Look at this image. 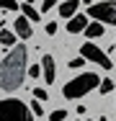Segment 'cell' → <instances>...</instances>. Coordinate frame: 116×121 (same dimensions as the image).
Instances as JSON below:
<instances>
[{
  "label": "cell",
  "mask_w": 116,
  "mask_h": 121,
  "mask_svg": "<svg viewBox=\"0 0 116 121\" xmlns=\"http://www.w3.org/2000/svg\"><path fill=\"white\" fill-rule=\"evenodd\" d=\"M26 57H28V52H26L23 44H16L3 57V62H0V88L3 90L10 93V90H18L23 85V77H26Z\"/></svg>",
  "instance_id": "cell-1"
},
{
  "label": "cell",
  "mask_w": 116,
  "mask_h": 121,
  "mask_svg": "<svg viewBox=\"0 0 116 121\" xmlns=\"http://www.w3.org/2000/svg\"><path fill=\"white\" fill-rule=\"evenodd\" d=\"M93 88H101V77L95 72H83V75H77V77H72L67 85L62 88V95L67 98V100H75V98L88 95Z\"/></svg>",
  "instance_id": "cell-2"
},
{
  "label": "cell",
  "mask_w": 116,
  "mask_h": 121,
  "mask_svg": "<svg viewBox=\"0 0 116 121\" xmlns=\"http://www.w3.org/2000/svg\"><path fill=\"white\" fill-rule=\"evenodd\" d=\"M0 121H34L28 113V106L18 98H3L0 100Z\"/></svg>",
  "instance_id": "cell-3"
},
{
  "label": "cell",
  "mask_w": 116,
  "mask_h": 121,
  "mask_svg": "<svg viewBox=\"0 0 116 121\" xmlns=\"http://www.w3.org/2000/svg\"><path fill=\"white\" fill-rule=\"evenodd\" d=\"M88 16H90V18H95V21H101V23L116 26V3H114V0H108V3H95V5L90 3Z\"/></svg>",
  "instance_id": "cell-4"
},
{
  "label": "cell",
  "mask_w": 116,
  "mask_h": 121,
  "mask_svg": "<svg viewBox=\"0 0 116 121\" xmlns=\"http://www.w3.org/2000/svg\"><path fill=\"white\" fill-rule=\"evenodd\" d=\"M80 57H83L85 62H93V65H101L103 70H111V67H114V62L108 59V54H103L101 49L95 47V44H83V47H80Z\"/></svg>",
  "instance_id": "cell-5"
},
{
  "label": "cell",
  "mask_w": 116,
  "mask_h": 121,
  "mask_svg": "<svg viewBox=\"0 0 116 121\" xmlns=\"http://www.w3.org/2000/svg\"><path fill=\"white\" fill-rule=\"evenodd\" d=\"M13 31H16V36H21V39H31V21L26 18V16H18L16 21H13Z\"/></svg>",
  "instance_id": "cell-6"
},
{
  "label": "cell",
  "mask_w": 116,
  "mask_h": 121,
  "mask_svg": "<svg viewBox=\"0 0 116 121\" xmlns=\"http://www.w3.org/2000/svg\"><path fill=\"white\" fill-rule=\"evenodd\" d=\"M88 26H90V23H88V16L77 13L75 18H70V21H67V31H70V34H80V31H85Z\"/></svg>",
  "instance_id": "cell-7"
},
{
  "label": "cell",
  "mask_w": 116,
  "mask_h": 121,
  "mask_svg": "<svg viewBox=\"0 0 116 121\" xmlns=\"http://www.w3.org/2000/svg\"><path fill=\"white\" fill-rule=\"evenodd\" d=\"M41 67H44V80L52 85V82H54V77H57V67H54L52 54H44V57H41Z\"/></svg>",
  "instance_id": "cell-8"
},
{
  "label": "cell",
  "mask_w": 116,
  "mask_h": 121,
  "mask_svg": "<svg viewBox=\"0 0 116 121\" xmlns=\"http://www.w3.org/2000/svg\"><path fill=\"white\" fill-rule=\"evenodd\" d=\"M77 5H80L77 0H65V3L59 5V16H62V18H75V16H77Z\"/></svg>",
  "instance_id": "cell-9"
},
{
  "label": "cell",
  "mask_w": 116,
  "mask_h": 121,
  "mask_svg": "<svg viewBox=\"0 0 116 121\" xmlns=\"http://www.w3.org/2000/svg\"><path fill=\"white\" fill-rule=\"evenodd\" d=\"M0 44L8 49L16 47V31H8V28H0Z\"/></svg>",
  "instance_id": "cell-10"
},
{
  "label": "cell",
  "mask_w": 116,
  "mask_h": 121,
  "mask_svg": "<svg viewBox=\"0 0 116 121\" xmlns=\"http://www.w3.org/2000/svg\"><path fill=\"white\" fill-rule=\"evenodd\" d=\"M21 10H23V16H26V18H28L31 23H39V18H41V13H39V10H34V8L28 5V3H21Z\"/></svg>",
  "instance_id": "cell-11"
},
{
  "label": "cell",
  "mask_w": 116,
  "mask_h": 121,
  "mask_svg": "<svg viewBox=\"0 0 116 121\" xmlns=\"http://www.w3.org/2000/svg\"><path fill=\"white\" fill-rule=\"evenodd\" d=\"M85 34H88L90 39H98V36H103V26L101 23H90L88 28H85Z\"/></svg>",
  "instance_id": "cell-12"
},
{
  "label": "cell",
  "mask_w": 116,
  "mask_h": 121,
  "mask_svg": "<svg viewBox=\"0 0 116 121\" xmlns=\"http://www.w3.org/2000/svg\"><path fill=\"white\" fill-rule=\"evenodd\" d=\"M21 8V3H16V0H0V10H18Z\"/></svg>",
  "instance_id": "cell-13"
},
{
  "label": "cell",
  "mask_w": 116,
  "mask_h": 121,
  "mask_svg": "<svg viewBox=\"0 0 116 121\" xmlns=\"http://www.w3.org/2000/svg\"><path fill=\"white\" fill-rule=\"evenodd\" d=\"M98 90H101L103 95H106V93H111V90H114V80H111V77H106V80H101V88H98Z\"/></svg>",
  "instance_id": "cell-14"
},
{
  "label": "cell",
  "mask_w": 116,
  "mask_h": 121,
  "mask_svg": "<svg viewBox=\"0 0 116 121\" xmlns=\"http://www.w3.org/2000/svg\"><path fill=\"white\" fill-rule=\"evenodd\" d=\"M49 119H52V121H65V119H67V111H65V108H57V111H52Z\"/></svg>",
  "instance_id": "cell-15"
},
{
  "label": "cell",
  "mask_w": 116,
  "mask_h": 121,
  "mask_svg": "<svg viewBox=\"0 0 116 121\" xmlns=\"http://www.w3.org/2000/svg\"><path fill=\"white\" fill-rule=\"evenodd\" d=\"M83 65H85V59H83V57H75V59H70V70H80Z\"/></svg>",
  "instance_id": "cell-16"
},
{
  "label": "cell",
  "mask_w": 116,
  "mask_h": 121,
  "mask_svg": "<svg viewBox=\"0 0 116 121\" xmlns=\"http://www.w3.org/2000/svg\"><path fill=\"white\" fill-rule=\"evenodd\" d=\"M31 108H34V113H36V116H41V113H44V106H41V100H34V103H31Z\"/></svg>",
  "instance_id": "cell-17"
},
{
  "label": "cell",
  "mask_w": 116,
  "mask_h": 121,
  "mask_svg": "<svg viewBox=\"0 0 116 121\" xmlns=\"http://www.w3.org/2000/svg\"><path fill=\"white\" fill-rule=\"evenodd\" d=\"M34 95H36V100H41V103H44V100H46V90H44V88H36V90H34Z\"/></svg>",
  "instance_id": "cell-18"
},
{
  "label": "cell",
  "mask_w": 116,
  "mask_h": 121,
  "mask_svg": "<svg viewBox=\"0 0 116 121\" xmlns=\"http://www.w3.org/2000/svg\"><path fill=\"white\" fill-rule=\"evenodd\" d=\"M44 31L49 34V36H54V34H57V23H52V21H49V23L44 26Z\"/></svg>",
  "instance_id": "cell-19"
},
{
  "label": "cell",
  "mask_w": 116,
  "mask_h": 121,
  "mask_svg": "<svg viewBox=\"0 0 116 121\" xmlns=\"http://www.w3.org/2000/svg\"><path fill=\"white\" fill-rule=\"evenodd\" d=\"M28 72H31V77H39V75H41V67H39V65H31Z\"/></svg>",
  "instance_id": "cell-20"
},
{
  "label": "cell",
  "mask_w": 116,
  "mask_h": 121,
  "mask_svg": "<svg viewBox=\"0 0 116 121\" xmlns=\"http://www.w3.org/2000/svg\"><path fill=\"white\" fill-rule=\"evenodd\" d=\"M54 3H59V0H44V3H41V10H52Z\"/></svg>",
  "instance_id": "cell-21"
},
{
  "label": "cell",
  "mask_w": 116,
  "mask_h": 121,
  "mask_svg": "<svg viewBox=\"0 0 116 121\" xmlns=\"http://www.w3.org/2000/svg\"><path fill=\"white\" fill-rule=\"evenodd\" d=\"M23 3H28V5H31V3H34V0H23Z\"/></svg>",
  "instance_id": "cell-22"
},
{
  "label": "cell",
  "mask_w": 116,
  "mask_h": 121,
  "mask_svg": "<svg viewBox=\"0 0 116 121\" xmlns=\"http://www.w3.org/2000/svg\"><path fill=\"white\" fill-rule=\"evenodd\" d=\"M88 121H93V119H88Z\"/></svg>",
  "instance_id": "cell-23"
},
{
  "label": "cell",
  "mask_w": 116,
  "mask_h": 121,
  "mask_svg": "<svg viewBox=\"0 0 116 121\" xmlns=\"http://www.w3.org/2000/svg\"><path fill=\"white\" fill-rule=\"evenodd\" d=\"M114 121H116V119H114Z\"/></svg>",
  "instance_id": "cell-24"
}]
</instances>
